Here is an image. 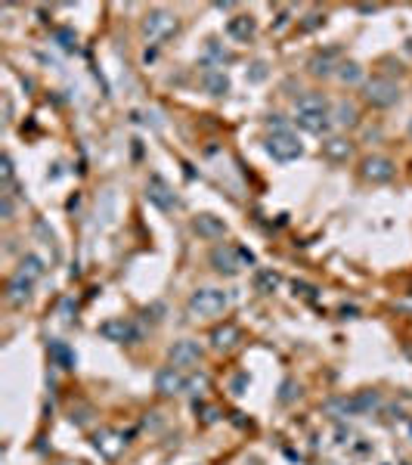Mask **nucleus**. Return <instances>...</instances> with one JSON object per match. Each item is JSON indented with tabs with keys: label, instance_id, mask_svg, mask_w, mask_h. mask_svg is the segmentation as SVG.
<instances>
[{
	"label": "nucleus",
	"instance_id": "obj_18",
	"mask_svg": "<svg viewBox=\"0 0 412 465\" xmlns=\"http://www.w3.org/2000/svg\"><path fill=\"white\" fill-rule=\"evenodd\" d=\"M19 276H25V280H40L44 276V261L38 258V254H25L22 261H19Z\"/></svg>",
	"mask_w": 412,
	"mask_h": 465
},
{
	"label": "nucleus",
	"instance_id": "obj_1",
	"mask_svg": "<svg viewBox=\"0 0 412 465\" xmlns=\"http://www.w3.org/2000/svg\"><path fill=\"white\" fill-rule=\"evenodd\" d=\"M301 130L307 134H326L328 130V102L319 93H304L298 102V115H294Z\"/></svg>",
	"mask_w": 412,
	"mask_h": 465
},
{
	"label": "nucleus",
	"instance_id": "obj_16",
	"mask_svg": "<svg viewBox=\"0 0 412 465\" xmlns=\"http://www.w3.org/2000/svg\"><path fill=\"white\" fill-rule=\"evenodd\" d=\"M47 353H50V360L59 366V369H74V363H78L74 351L68 348L65 342H50V344H47Z\"/></svg>",
	"mask_w": 412,
	"mask_h": 465
},
{
	"label": "nucleus",
	"instance_id": "obj_26",
	"mask_svg": "<svg viewBox=\"0 0 412 465\" xmlns=\"http://www.w3.org/2000/svg\"><path fill=\"white\" fill-rule=\"evenodd\" d=\"M267 128H270L273 134H283V130H285V118L283 115H270V118H267Z\"/></svg>",
	"mask_w": 412,
	"mask_h": 465
},
{
	"label": "nucleus",
	"instance_id": "obj_33",
	"mask_svg": "<svg viewBox=\"0 0 412 465\" xmlns=\"http://www.w3.org/2000/svg\"><path fill=\"white\" fill-rule=\"evenodd\" d=\"M341 317H347V320H354V317H356V307H341Z\"/></svg>",
	"mask_w": 412,
	"mask_h": 465
},
{
	"label": "nucleus",
	"instance_id": "obj_4",
	"mask_svg": "<svg viewBox=\"0 0 412 465\" xmlns=\"http://www.w3.org/2000/svg\"><path fill=\"white\" fill-rule=\"evenodd\" d=\"M211 264H214L217 273H226V276H236L245 264H254V254L245 252L239 245H217L211 252Z\"/></svg>",
	"mask_w": 412,
	"mask_h": 465
},
{
	"label": "nucleus",
	"instance_id": "obj_13",
	"mask_svg": "<svg viewBox=\"0 0 412 465\" xmlns=\"http://www.w3.org/2000/svg\"><path fill=\"white\" fill-rule=\"evenodd\" d=\"M192 230L202 236V239H223L226 224L221 218H214V214H198V218L192 220Z\"/></svg>",
	"mask_w": 412,
	"mask_h": 465
},
{
	"label": "nucleus",
	"instance_id": "obj_9",
	"mask_svg": "<svg viewBox=\"0 0 412 465\" xmlns=\"http://www.w3.org/2000/svg\"><path fill=\"white\" fill-rule=\"evenodd\" d=\"M146 196H149V202H152L155 208H161V211H171V208L180 205V199L174 196V190L168 186V180L159 177V174L149 177V183H146Z\"/></svg>",
	"mask_w": 412,
	"mask_h": 465
},
{
	"label": "nucleus",
	"instance_id": "obj_15",
	"mask_svg": "<svg viewBox=\"0 0 412 465\" xmlns=\"http://www.w3.org/2000/svg\"><path fill=\"white\" fill-rule=\"evenodd\" d=\"M31 286H34V282L25 280V276H19V273L13 276V280L6 282V298H10V304H16V307H19V304L29 301V298H31Z\"/></svg>",
	"mask_w": 412,
	"mask_h": 465
},
{
	"label": "nucleus",
	"instance_id": "obj_22",
	"mask_svg": "<svg viewBox=\"0 0 412 465\" xmlns=\"http://www.w3.org/2000/svg\"><path fill=\"white\" fill-rule=\"evenodd\" d=\"M205 87H208L211 96H223L226 90H230V78H226L223 72H208L205 75Z\"/></svg>",
	"mask_w": 412,
	"mask_h": 465
},
{
	"label": "nucleus",
	"instance_id": "obj_32",
	"mask_svg": "<svg viewBox=\"0 0 412 465\" xmlns=\"http://www.w3.org/2000/svg\"><path fill=\"white\" fill-rule=\"evenodd\" d=\"M245 385H248V379H245V376H239L236 381H232V391H236V394H242V388Z\"/></svg>",
	"mask_w": 412,
	"mask_h": 465
},
{
	"label": "nucleus",
	"instance_id": "obj_21",
	"mask_svg": "<svg viewBox=\"0 0 412 465\" xmlns=\"http://www.w3.org/2000/svg\"><path fill=\"white\" fill-rule=\"evenodd\" d=\"M338 56V50H326V53H317V56L310 59V72L317 75H322V78H326V75H332V59Z\"/></svg>",
	"mask_w": 412,
	"mask_h": 465
},
{
	"label": "nucleus",
	"instance_id": "obj_20",
	"mask_svg": "<svg viewBox=\"0 0 412 465\" xmlns=\"http://www.w3.org/2000/svg\"><path fill=\"white\" fill-rule=\"evenodd\" d=\"M279 282H283V276H279L276 270H258V273H254V289L258 291H276Z\"/></svg>",
	"mask_w": 412,
	"mask_h": 465
},
{
	"label": "nucleus",
	"instance_id": "obj_10",
	"mask_svg": "<svg viewBox=\"0 0 412 465\" xmlns=\"http://www.w3.org/2000/svg\"><path fill=\"white\" fill-rule=\"evenodd\" d=\"M394 174H397V165L384 155H369L366 162H363V177L372 180V183H388Z\"/></svg>",
	"mask_w": 412,
	"mask_h": 465
},
{
	"label": "nucleus",
	"instance_id": "obj_11",
	"mask_svg": "<svg viewBox=\"0 0 412 465\" xmlns=\"http://www.w3.org/2000/svg\"><path fill=\"white\" fill-rule=\"evenodd\" d=\"M168 357L177 369H187V366H196L198 360H202V348H198V342L183 338V342H174V348L168 351Z\"/></svg>",
	"mask_w": 412,
	"mask_h": 465
},
{
	"label": "nucleus",
	"instance_id": "obj_2",
	"mask_svg": "<svg viewBox=\"0 0 412 465\" xmlns=\"http://www.w3.org/2000/svg\"><path fill=\"white\" fill-rule=\"evenodd\" d=\"M230 307V291L223 289H198L189 295L187 310L196 320H208V317H221Z\"/></svg>",
	"mask_w": 412,
	"mask_h": 465
},
{
	"label": "nucleus",
	"instance_id": "obj_27",
	"mask_svg": "<svg viewBox=\"0 0 412 465\" xmlns=\"http://www.w3.org/2000/svg\"><path fill=\"white\" fill-rule=\"evenodd\" d=\"M56 40L65 47V50H74V34H72V31H65V29L56 31Z\"/></svg>",
	"mask_w": 412,
	"mask_h": 465
},
{
	"label": "nucleus",
	"instance_id": "obj_29",
	"mask_svg": "<svg viewBox=\"0 0 412 465\" xmlns=\"http://www.w3.org/2000/svg\"><path fill=\"white\" fill-rule=\"evenodd\" d=\"M292 397H294V381H285V385H283V394H279V400H283V404H288Z\"/></svg>",
	"mask_w": 412,
	"mask_h": 465
},
{
	"label": "nucleus",
	"instance_id": "obj_7",
	"mask_svg": "<svg viewBox=\"0 0 412 465\" xmlns=\"http://www.w3.org/2000/svg\"><path fill=\"white\" fill-rule=\"evenodd\" d=\"M100 335L112 344H130V342H136L140 332H136V326L125 320V317H112V320L100 323Z\"/></svg>",
	"mask_w": 412,
	"mask_h": 465
},
{
	"label": "nucleus",
	"instance_id": "obj_17",
	"mask_svg": "<svg viewBox=\"0 0 412 465\" xmlns=\"http://www.w3.org/2000/svg\"><path fill=\"white\" fill-rule=\"evenodd\" d=\"M236 342H239V326L236 323H223V326H217V329L211 332V344H214L217 351L232 348Z\"/></svg>",
	"mask_w": 412,
	"mask_h": 465
},
{
	"label": "nucleus",
	"instance_id": "obj_19",
	"mask_svg": "<svg viewBox=\"0 0 412 465\" xmlns=\"http://www.w3.org/2000/svg\"><path fill=\"white\" fill-rule=\"evenodd\" d=\"M322 152H326L332 162H344V158H350V143L341 140V137H332V140L322 143Z\"/></svg>",
	"mask_w": 412,
	"mask_h": 465
},
{
	"label": "nucleus",
	"instance_id": "obj_24",
	"mask_svg": "<svg viewBox=\"0 0 412 465\" xmlns=\"http://www.w3.org/2000/svg\"><path fill=\"white\" fill-rule=\"evenodd\" d=\"M338 78L344 81V84H356V81H363V68L356 66V62H341V66H338Z\"/></svg>",
	"mask_w": 412,
	"mask_h": 465
},
{
	"label": "nucleus",
	"instance_id": "obj_5",
	"mask_svg": "<svg viewBox=\"0 0 412 465\" xmlns=\"http://www.w3.org/2000/svg\"><path fill=\"white\" fill-rule=\"evenodd\" d=\"M267 152H270L276 162H294V158H301V143L298 137L292 134V130H283V134H270L267 137Z\"/></svg>",
	"mask_w": 412,
	"mask_h": 465
},
{
	"label": "nucleus",
	"instance_id": "obj_28",
	"mask_svg": "<svg viewBox=\"0 0 412 465\" xmlns=\"http://www.w3.org/2000/svg\"><path fill=\"white\" fill-rule=\"evenodd\" d=\"M0 214H3V220H10V218H13V199H10V196L0 199Z\"/></svg>",
	"mask_w": 412,
	"mask_h": 465
},
{
	"label": "nucleus",
	"instance_id": "obj_6",
	"mask_svg": "<svg viewBox=\"0 0 412 465\" xmlns=\"http://www.w3.org/2000/svg\"><path fill=\"white\" fill-rule=\"evenodd\" d=\"M366 100L375 109H388L394 102H400V87L390 78H372V81H366Z\"/></svg>",
	"mask_w": 412,
	"mask_h": 465
},
{
	"label": "nucleus",
	"instance_id": "obj_8",
	"mask_svg": "<svg viewBox=\"0 0 412 465\" xmlns=\"http://www.w3.org/2000/svg\"><path fill=\"white\" fill-rule=\"evenodd\" d=\"M379 406V394L375 391H360L354 397H344V400H335L332 409H338L341 416H366Z\"/></svg>",
	"mask_w": 412,
	"mask_h": 465
},
{
	"label": "nucleus",
	"instance_id": "obj_30",
	"mask_svg": "<svg viewBox=\"0 0 412 465\" xmlns=\"http://www.w3.org/2000/svg\"><path fill=\"white\" fill-rule=\"evenodd\" d=\"M326 22V16H319V13H313V16H307V22H304V29H317V25Z\"/></svg>",
	"mask_w": 412,
	"mask_h": 465
},
{
	"label": "nucleus",
	"instance_id": "obj_23",
	"mask_svg": "<svg viewBox=\"0 0 412 465\" xmlns=\"http://www.w3.org/2000/svg\"><path fill=\"white\" fill-rule=\"evenodd\" d=\"M335 115H338V124H344V128H354V124L360 121V112H356L354 102H338V106H335Z\"/></svg>",
	"mask_w": 412,
	"mask_h": 465
},
{
	"label": "nucleus",
	"instance_id": "obj_14",
	"mask_svg": "<svg viewBox=\"0 0 412 465\" xmlns=\"http://www.w3.org/2000/svg\"><path fill=\"white\" fill-rule=\"evenodd\" d=\"M254 31H258V22H254L251 16H232L230 22H226V34H230L232 40H239V44H248L254 38Z\"/></svg>",
	"mask_w": 412,
	"mask_h": 465
},
{
	"label": "nucleus",
	"instance_id": "obj_25",
	"mask_svg": "<svg viewBox=\"0 0 412 465\" xmlns=\"http://www.w3.org/2000/svg\"><path fill=\"white\" fill-rule=\"evenodd\" d=\"M0 177H3V183H13V158L10 155L0 158Z\"/></svg>",
	"mask_w": 412,
	"mask_h": 465
},
{
	"label": "nucleus",
	"instance_id": "obj_34",
	"mask_svg": "<svg viewBox=\"0 0 412 465\" xmlns=\"http://www.w3.org/2000/svg\"><path fill=\"white\" fill-rule=\"evenodd\" d=\"M409 137H412V121H409Z\"/></svg>",
	"mask_w": 412,
	"mask_h": 465
},
{
	"label": "nucleus",
	"instance_id": "obj_3",
	"mask_svg": "<svg viewBox=\"0 0 412 465\" xmlns=\"http://www.w3.org/2000/svg\"><path fill=\"white\" fill-rule=\"evenodd\" d=\"M177 29H180V22H177V16L168 13V10H149L146 19H143V25H140L143 38L152 40V44H161V40L174 38Z\"/></svg>",
	"mask_w": 412,
	"mask_h": 465
},
{
	"label": "nucleus",
	"instance_id": "obj_12",
	"mask_svg": "<svg viewBox=\"0 0 412 465\" xmlns=\"http://www.w3.org/2000/svg\"><path fill=\"white\" fill-rule=\"evenodd\" d=\"M183 388H187V376H183L177 366H164V369H159V376H155V391L159 394L174 397V394H180Z\"/></svg>",
	"mask_w": 412,
	"mask_h": 465
},
{
	"label": "nucleus",
	"instance_id": "obj_31",
	"mask_svg": "<svg viewBox=\"0 0 412 465\" xmlns=\"http://www.w3.org/2000/svg\"><path fill=\"white\" fill-rule=\"evenodd\" d=\"M251 68H254V72H251V81H264V78H267V72H264L267 66H264V62H258V66H251Z\"/></svg>",
	"mask_w": 412,
	"mask_h": 465
}]
</instances>
